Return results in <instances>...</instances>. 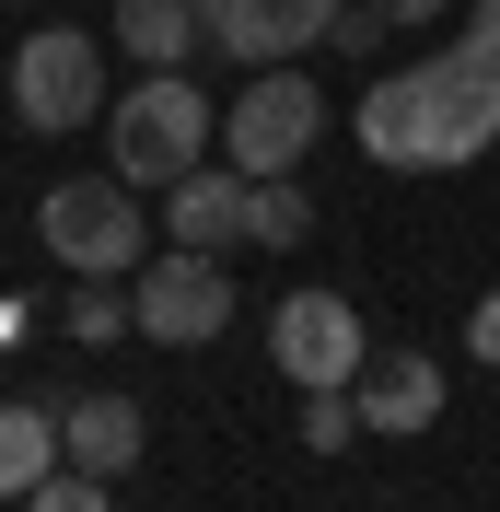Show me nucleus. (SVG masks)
Returning <instances> with one entry per match:
<instances>
[{
	"label": "nucleus",
	"mask_w": 500,
	"mask_h": 512,
	"mask_svg": "<svg viewBox=\"0 0 500 512\" xmlns=\"http://www.w3.org/2000/svg\"><path fill=\"white\" fill-rule=\"evenodd\" d=\"M349 396H361V431H431L442 419V361H419V350H384V361H361V384H349Z\"/></svg>",
	"instance_id": "nucleus-11"
},
{
	"label": "nucleus",
	"mask_w": 500,
	"mask_h": 512,
	"mask_svg": "<svg viewBox=\"0 0 500 512\" xmlns=\"http://www.w3.org/2000/svg\"><path fill=\"white\" fill-rule=\"evenodd\" d=\"M59 466H70V431L35 396H0V501H35Z\"/></svg>",
	"instance_id": "nucleus-12"
},
{
	"label": "nucleus",
	"mask_w": 500,
	"mask_h": 512,
	"mask_svg": "<svg viewBox=\"0 0 500 512\" xmlns=\"http://www.w3.org/2000/svg\"><path fill=\"white\" fill-rule=\"evenodd\" d=\"M128 175L105 163V175H70V187H47V256L59 268H82V280H140L152 268V210H128Z\"/></svg>",
	"instance_id": "nucleus-3"
},
{
	"label": "nucleus",
	"mask_w": 500,
	"mask_h": 512,
	"mask_svg": "<svg viewBox=\"0 0 500 512\" xmlns=\"http://www.w3.org/2000/svg\"><path fill=\"white\" fill-rule=\"evenodd\" d=\"M198 12H221V0H198Z\"/></svg>",
	"instance_id": "nucleus-21"
},
{
	"label": "nucleus",
	"mask_w": 500,
	"mask_h": 512,
	"mask_svg": "<svg viewBox=\"0 0 500 512\" xmlns=\"http://www.w3.org/2000/svg\"><path fill=\"white\" fill-rule=\"evenodd\" d=\"M466 350L500 361V291H477V303H466Z\"/></svg>",
	"instance_id": "nucleus-19"
},
{
	"label": "nucleus",
	"mask_w": 500,
	"mask_h": 512,
	"mask_svg": "<svg viewBox=\"0 0 500 512\" xmlns=\"http://www.w3.org/2000/svg\"><path fill=\"white\" fill-rule=\"evenodd\" d=\"M117 326H140L117 303V280H82V291H70V338H117Z\"/></svg>",
	"instance_id": "nucleus-17"
},
{
	"label": "nucleus",
	"mask_w": 500,
	"mask_h": 512,
	"mask_svg": "<svg viewBox=\"0 0 500 512\" xmlns=\"http://www.w3.org/2000/svg\"><path fill=\"white\" fill-rule=\"evenodd\" d=\"M245 198H256V175H233V163H198V175H175V187H163V233H175V245H198V256H233L245 245Z\"/></svg>",
	"instance_id": "nucleus-9"
},
{
	"label": "nucleus",
	"mask_w": 500,
	"mask_h": 512,
	"mask_svg": "<svg viewBox=\"0 0 500 512\" xmlns=\"http://www.w3.org/2000/svg\"><path fill=\"white\" fill-rule=\"evenodd\" d=\"M128 315H140L152 350H210L221 315H233V280H221V256L175 245V256H152V268L128 280Z\"/></svg>",
	"instance_id": "nucleus-6"
},
{
	"label": "nucleus",
	"mask_w": 500,
	"mask_h": 512,
	"mask_svg": "<svg viewBox=\"0 0 500 512\" xmlns=\"http://www.w3.org/2000/svg\"><path fill=\"white\" fill-rule=\"evenodd\" d=\"M105 163H117L128 187H175L210 163V94H198L187 70H152V82H128V105L105 117Z\"/></svg>",
	"instance_id": "nucleus-2"
},
{
	"label": "nucleus",
	"mask_w": 500,
	"mask_h": 512,
	"mask_svg": "<svg viewBox=\"0 0 500 512\" xmlns=\"http://www.w3.org/2000/svg\"><path fill=\"white\" fill-rule=\"evenodd\" d=\"M59 431H70V466H94V478H128V466H140V443H152V419L128 408V396H82Z\"/></svg>",
	"instance_id": "nucleus-13"
},
{
	"label": "nucleus",
	"mask_w": 500,
	"mask_h": 512,
	"mask_svg": "<svg viewBox=\"0 0 500 512\" xmlns=\"http://www.w3.org/2000/svg\"><path fill=\"white\" fill-rule=\"evenodd\" d=\"M314 70H256L245 94H233V117H221V163L233 175H291V163L314 152Z\"/></svg>",
	"instance_id": "nucleus-5"
},
{
	"label": "nucleus",
	"mask_w": 500,
	"mask_h": 512,
	"mask_svg": "<svg viewBox=\"0 0 500 512\" xmlns=\"http://www.w3.org/2000/svg\"><path fill=\"white\" fill-rule=\"evenodd\" d=\"M24 512H105V478H94V466H59V478L35 489Z\"/></svg>",
	"instance_id": "nucleus-18"
},
{
	"label": "nucleus",
	"mask_w": 500,
	"mask_h": 512,
	"mask_svg": "<svg viewBox=\"0 0 500 512\" xmlns=\"http://www.w3.org/2000/svg\"><path fill=\"white\" fill-rule=\"evenodd\" d=\"M314 233V198L291 187V175H256V198H245V245H303Z\"/></svg>",
	"instance_id": "nucleus-15"
},
{
	"label": "nucleus",
	"mask_w": 500,
	"mask_h": 512,
	"mask_svg": "<svg viewBox=\"0 0 500 512\" xmlns=\"http://www.w3.org/2000/svg\"><path fill=\"white\" fill-rule=\"evenodd\" d=\"M117 24H128V59L140 70H187V47L210 35V12H198V0H117Z\"/></svg>",
	"instance_id": "nucleus-14"
},
{
	"label": "nucleus",
	"mask_w": 500,
	"mask_h": 512,
	"mask_svg": "<svg viewBox=\"0 0 500 512\" xmlns=\"http://www.w3.org/2000/svg\"><path fill=\"white\" fill-rule=\"evenodd\" d=\"M12 117L24 128H82L105 117V47L82 24H35L12 47Z\"/></svg>",
	"instance_id": "nucleus-4"
},
{
	"label": "nucleus",
	"mask_w": 500,
	"mask_h": 512,
	"mask_svg": "<svg viewBox=\"0 0 500 512\" xmlns=\"http://www.w3.org/2000/svg\"><path fill=\"white\" fill-rule=\"evenodd\" d=\"M361 152L396 163V175H431V94H419V59L384 70L373 94H361Z\"/></svg>",
	"instance_id": "nucleus-10"
},
{
	"label": "nucleus",
	"mask_w": 500,
	"mask_h": 512,
	"mask_svg": "<svg viewBox=\"0 0 500 512\" xmlns=\"http://www.w3.org/2000/svg\"><path fill=\"white\" fill-rule=\"evenodd\" d=\"M268 361H280L291 384H361V361H373V338H361V303H338V291H280V315H268Z\"/></svg>",
	"instance_id": "nucleus-7"
},
{
	"label": "nucleus",
	"mask_w": 500,
	"mask_h": 512,
	"mask_svg": "<svg viewBox=\"0 0 500 512\" xmlns=\"http://www.w3.org/2000/svg\"><path fill=\"white\" fill-rule=\"evenodd\" d=\"M373 12H384V24H431L442 0H373Z\"/></svg>",
	"instance_id": "nucleus-20"
},
{
	"label": "nucleus",
	"mask_w": 500,
	"mask_h": 512,
	"mask_svg": "<svg viewBox=\"0 0 500 512\" xmlns=\"http://www.w3.org/2000/svg\"><path fill=\"white\" fill-rule=\"evenodd\" d=\"M419 94H431V175H454L500 140V0H477V24L419 59Z\"/></svg>",
	"instance_id": "nucleus-1"
},
{
	"label": "nucleus",
	"mask_w": 500,
	"mask_h": 512,
	"mask_svg": "<svg viewBox=\"0 0 500 512\" xmlns=\"http://www.w3.org/2000/svg\"><path fill=\"white\" fill-rule=\"evenodd\" d=\"M349 0H221L210 35H221V59H245V70H291L314 47V35H338Z\"/></svg>",
	"instance_id": "nucleus-8"
},
{
	"label": "nucleus",
	"mask_w": 500,
	"mask_h": 512,
	"mask_svg": "<svg viewBox=\"0 0 500 512\" xmlns=\"http://www.w3.org/2000/svg\"><path fill=\"white\" fill-rule=\"evenodd\" d=\"M349 431H361V396H349V384H314V396H303V443H314V454H338Z\"/></svg>",
	"instance_id": "nucleus-16"
}]
</instances>
